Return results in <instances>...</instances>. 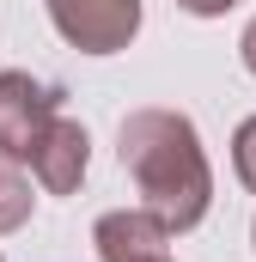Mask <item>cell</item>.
Returning <instances> with one entry per match:
<instances>
[{"mask_svg":"<svg viewBox=\"0 0 256 262\" xmlns=\"http://www.w3.org/2000/svg\"><path fill=\"white\" fill-rule=\"evenodd\" d=\"M122 171L140 189V207H153L171 238L195 232L214 207V165H207V146L183 110H165V104H146V110H128L122 116Z\"/></svg>","mask_w":256,"mask_h":262,"instance_id":"1","label":"cell"},{"mask_svg":"<svg viewBox=\"0 0 256 262\" xmlns=\"http://www.w3.org/2000/svg\"><path fill=\"white\" fill-rule=\"evenodd\" d=\"M61 85L49 79H31L25 67H6L0 73V152L6 159H31L43 146V134L55 128L61 116Z\"/></svg>","mask_w":256,"mask_h":262,"instance_id":"2","label":"cell"},{"mask_svg":"<svg viewBox=\"0 0 256 262\" xmlns=\"http://www.w3.org/2000/svg\"><path fill=\"white\" fill-rule=\"evenodd\" d=\"M49 18L79 55H116L140 37V0H49Z\"/></svg>","mask_w":256,"mask_h":262,"instance_id":"3","label":"cell"},{"mask_svg":"<svg viewBox=\"0 0 256 262\" xmlns=\"http://www.w3.org/2000/svg\"><path fill=\"white\" fill-rule=\"evenodd\" d=\"M92 244L104 262H171V226L153 207H110L92 226Z\"/></svg>","mask_w":256,"mask_h":262,"instance_id":"4","label":"cell"},{"mask_svg":"<svg viewBox=\"0 0 256 262\" xmlns=\"http://www.w3.org/2000/svg\"><path fill=\"white\" fill-rule=\"evenodd\" d=\"M86 165H92V134L79 128L73 116H55V128L43 134V146L31 152V171L49 195H73L86 183Z\"/></svg>","mask_w":256,"mask_h":262,"instance_id":"5","label":"cell"},{"mask_svg":"<svg viewBox=\"0 0 256 262\" xmlns=\"http://www.w3.org/2000/svg\"><path fill=\"white\" fill-rule=\"evenodd\" d=\"M31 207H37L31 177L18 171V159H6V152H0V238H6V232H18V226L31 220Z\"/></svg>","mask_w":256,"mask_h":262,"instance_id":"6","label":"cell"},{"mask_svg":"<svg viewBox=\"0 0 256 262\" xmlns=\"http://www.w3.org/2000/svg\"><path fill=\"white\" fill-rule=\"evenodd\" d=\"M232 171H238V183L256 195V116H244L238 134H232Z\"/></svg>","mask_w":256,"mask_h":262,"instance_id":"7","label":"cell"},{"mask_svg":"<svg viewBox=\"0 0 256 262\" xmlns=\"http://www.w3.org/2000/svg\"><path fill=\"white\" fill-rule=\"evenodd\" d=\"M177 6H183V12H195V18H226L238 0H177Z\"/></svg>","mask_w":256,"mask_h":262,"instance_id":"8","label":"cell"},{"mask_svg":"<svg viewBox=\"0 0 256 262\" xmlns=\"http://www.w3.org/2000/svg\"><path fill=\"white\" fill-rule=\"evenodd\" d=\"M238 61H244V67L256 73V18L244 25V37H238Z\"/></svg>","mask_w":256,"mask_h":262,"instance_id":"9","label":"cell"},{"mask_svg":"<svg viewBox=\"0 0 256 262\" xmlns=\"http://www.w3.org/2000/svg\"><path fill=\"white\" fill-rule=\"evenodd\" d=\"M250 244H256V226H250Z\"/></svg>","mask_w":256,"mask_h":262,"instance_id":"10","label":"cell"}]
</instances>
